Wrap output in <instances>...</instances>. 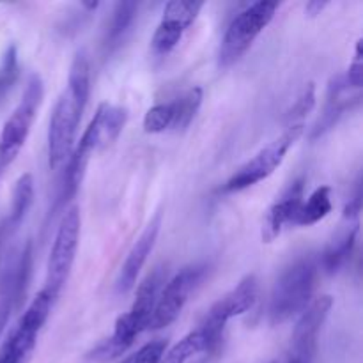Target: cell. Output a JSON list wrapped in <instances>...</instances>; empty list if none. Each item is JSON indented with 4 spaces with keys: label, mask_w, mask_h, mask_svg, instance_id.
I'll return each mask as SVG.
<instances>
[{
    "label": "cell",
    "mask_w": 363,
    "mask_h": 363,
    "mask_svg": "<svg viewBox=\"0 0 363 363\" xmlns=\"http://www.w3.org/2000/svg\"><path fill=\"white\" fill-rule=\"evenodd\" d=\"M91 94V67L84 52L77 53L71 62L69 77L60 92L48 124V165L59 169L74 149L78 124Z\"/></svg>",
    "instance_id": "obj_1"
},
{
    "label": "cell",
    "mask_w": 363,
    "mask_h": 363,
    "mask_svg": "<svg viewBox=\"0 0 363 363\" xmlns=\"http://www.w3.org/2000/svg\"><path fill=\"white\" fill-rule=\"evenodd\" d=\"M318 273V257L312 254L301 255L284 269L269 296L268 315L272 325H282L296 318L311 305Z\"/></svg>",
    "instance_id": "obj_2"
},
{
    "label": "cell",
    "mask_w": 363,
    "mask_h": 363,
    "mask_svg": "<svg viewBox=\"0 0 363 363\" xmlns=\"http://www.w3.org/2000/svg\"><path fill=\"white\" fill-rule=\"evenodd\" d=\"M279 4L277 2H254L248 4L243 11L233 18L223 34L218 50L220 67H229L248 52L255 39L272 23Z\"/></svg>",
    "instance_id": "obj_3"
},
{
    "label": "cell",
    "mask_w": 363,
    "mask_h": 363,
    "mask_svg": "<svg viewBox=\"0 0 363 363\" xmlns=\"http://www.w3.org/2000/svg\"><path fill=\"white\" fill-rule=\"evenodd\" d=\"M43 96H45V85L41 77L38 73L30 74L20 103L6 121L0 133V169H6L20 155L43 103Z\"/></svg>",
    "instance_id": "obj_4"
},
{
    "label": "cell",
    "mask_w": 363,
    "mask_h": 363,
    "mask_svg": "<svg viewBox=\"0 0 363 363\" xmlns=\"http://www.w3.org/2000/svg\"><path fill=\"white\" fill-rule=\"evenodd\" d=\"M303 133V124H293L287 126L280 137L269 142L268 145L261 149L254 158L248 160L245 165H241L233 176L227 179L223 184V194H236V191H243L247 188L254 186V184L261 183V181L268 179L286 160V155L289 149L296 144L298 138Z\"/></svg>",
    "instance_id": "obj_5"
},
{
    "label": "cell",
    "mask_w": 363,
    "mask_h": 363,
    "mask_svg": "<svg viewBox=\"0 0 363 363\" xmlns=\"http://www.w3.org/2000/svg\"><path fill=\"white\" fill-rule=\"evenodd\" d=\"M78 240H80V211L77 206H71L60 218L48 264H46V280L43 291L53 301L59 298L60 291L64 289L67 279H69L71 268H73L74 257H77Z\"/></svg>",
    "instance_id": "obj_6"
},
{
    "label": "cell",
    "mask_w": 363,
    "mask_h": 363,
    "mask_svg": "<svg viewBox=\"0 0 363 363\" xmlns=\"http://www.w3.org/2000/svg\"><path fill=\"white\" fill-rule=\"evenodd\" d=\"M259 296V280L255 275H247L233 291L220 298L199 326L209 344V353H216L222 347L225 325L230 319L243 315L255 305Z\"/></svg>",
    "instance_id": "obj_7"
},
{
    "label": "cell",
    "mask_w": 363,
    "mask_h": 363,
    "mask_svg": "<svg viewBox=\"0 0 363 363\" xmlns=\"http://www.w3.org/2000/svg\"><path fill=\"white\" fill-rule=\"evenodd\" d=\"M206 272H208L206 264H191L174 275L160 293L147 330L156 332V330H163L172 325L186 305L190 294L204 279Z\"/></svg>",
    "instance_id": "obj_8"
},
{
    "label": "cell",
    "mask_w": 363,
    "mask_h": 363,
    "mask_svg": "<svg viewBox=\"0 0 363 363\" xmlns=\"http://www.w3.org/2000/svg\"><path fill=\"white\" fill-rule=\"evenodd\" d=\"M333 307V298L330 294L315 298L298 318L296 326L291 335L289 351L286 363H314L318 354L319 333Z\"/></svg>",
    "instance_id": "obj_9"
},
{
    "label": "cell",
    "mask_w": 363,
    "mask_h": 363,
    "mask_svg": "<svg viewBox=\"0 0 363 363\" xmlns=\"http://www.w3.org/2000/svg\"><path fill=\"white\" fill-rule=\"evenodd\" d=\"M128 108L119 105H110V103H101L96 110L94 117L91 119L89 126L85 128L80 142L73 152L85 160H91L96 151L108 147L110 144L117 140L123 128L126 126Z\"/></svg>",
    "instance_id": "obj_10"
},
{
    "label": "cell",
    "mask_w": 363,
    "mask_h": 363,
    "mask_svg": "<svg viewBox=\"0 0 363 363\" xmlns=\"http://www.w3.org/2000/svg\"><path fill=\"white\" fill-rule=\"evenodd\" d=\"M204 7L202 2L194 0H172L165 6L162 21L156 27L151 39V50L155 55L165 57L183 39L184 32L197 20L199 13Z\"/></svg>",
    "instance_id": "obj_11"
},
{
    "label": "cell",
    "mask_w": 363,
    "mask_h": 363,
    "mask_svg": "<svg viewBox=\"0 0 363 363\" xmlns=\"http://www.w3.org/2000/svg\"><path fill=\"white\" fill-rule=\"evenodd\" d=\"M32 275V243L13 248L7 254L0 269V300H7L11 305L18 307L27 293L28 282Z\"/></svg>",
    "instance_id": "obj_12"
},
{
    "label": "cell",
    "mask_w": 363,
    "mask_h": 363,
    "mask_svg": "<svg viewBox=\"0 0 363 363\" xmlns=\"http://www.w3.org/2000/svg\"><path fill=\"white\" fill-rule=\"evenodd\" d=\"M305 191V177L294 179L286 190L282 191L279 199L273 202L266 211L264 220H262L261 236L264 243H272L282 234L284 227L293 225L294 218L298 215L301 202H303Z\"/></svg>",
    "instance_id": "obj_13"
},
{
    "label": "cell",
    "mask_w": 363,
    "mask_h": 363,
    "mask_svg": "<svg viewBox=\"0 0 363 363\" xmlns=\"http://www.w3.org/2000/svg\"><path fill=\"white\" fill-rule=\"evenodd\" d=\"M160 227H162V213H156L155 218L147 223L144 233L138 236L131 250L128 252L126 261L121 266L119 277H117V293L124 294L137 284L138 275H140L142 268L147 262L149 254L155 248L156 240H158Z\"/></svg>",
    "instance_id": "obj_14"
},
{
    "label": "cell",
    "mask_w": 363,
    "mask_h": 363,
    "mask_svg": "<svg viewBox=\"0 0 363 363\" xmlns=\"http://www.w3.org/2000/svg\"><path fill=\"white\" fill-rule=\"evenodd\" d=\"M167 284V268L165 266H156L147 277L138 286L135 301L131 305L130 312H126L128 319L138 332H145L151 321V315L155 312L156 301H158L160 293Z\"/></svg>",
    "instance_id": "obj_15"
},
{
    "label": "cell",
    "mask_w": 363,
    "mask_h": 363,
    "mask_svg": "<svg viewBox=\"0 0 363 363\" xmlns=\"http://www.w3.org/2000/svg\"><path fill=\"white\" fill-rule=\"evenodd\" d=\"M347 91H351V89L347 87L346 80H344V74H337V77H333L332 80H330L325 110H323L321 117H319L318 123L312 128V138L321 137L326 131L332 130L347 110H351L354 105H358L360 94L346 96Z\"/></svg>",
    "instance_id": "obj_16"
},
{
    "label": "cell",
    "mask_w": 363,
    "mask_h": 363,
    "mask_svg": "<svg viewBox=\"0 0 363 363\" xmlns=\"http://www.w3.org/2000/svg\"><path fill=\"white\" fill-rule=\"evenodd\" d=\"M358 222H346V225L333 236L318 257V264L326 275H337L340 269L346 268L353 255L358 236Z\"/></svg>",
    "instance_id": "obj_17"
},
{
    "label": "cell",
    "mask_w": 363,
    "mask_h": 363,
    "mask_svg": "<svg viewBox=\"0 0 363 363\" xmlns=\"http://www.w3.org/2000/svg\"><path fill=\"white\" fill-rule=\"evenodd\" d=\"M138 335H140V332L131 325L128 315H119L116 321V326H113L112 335H110L108 339L103 340L101 344H98V346L89 353V360L96 363L116 360V358H119L121 354L126 353V351L133 346L135 339H137Z\"/></svg>",
    "instance_id": "obj_18"
},
{
    "label": "cell",
    "mask_w": 363,
    "mask_h": 363,
    "mask_svg": "<svg viewBox=\"0 0 363 363\" xmlns=\"http://www.w3.org/2000/svg\"><path fill=\"white\" fill-rule=\"evenodd\" d=\"M137 13V2H119L113 6L108 25L105 28V35H103V53H105V57L112 55L123 46L124 39L130 34Z\"/></svg>",
    "instance_id": "obj_19"
},
{
    "label": "cell",
    "mask_w": 363,
    "mask_h": 363,
    "mask_svg": "<svg viewBox=\"0 0 363 363\" xmlns=\"http://www.w3.org/2000/svg\"><path fill=\"white\" fill-rule=\"evenodd\" d=\"M32 201H34V179H32L30 174H23V176L16 181V184H14L9 215H7L6 223H4L2 229V233L6 234V236H11V234H14L20 229L25 216H27L28 209H30Z\"/></svg>",
    "instance_id": "obj_20"
},
{
    "label": "cell",
    "mask_w": 363,
    "mask_h": 363,
    "mask_svg": "<svg viewBox=\"0 0 363 363\" xmlns=\"http://www.w3.org/2000/svg\"><path fill=\"white\" fill-rule=\"evenodd\" d=\"M332 209H333L332 188L330 186L315 188V190L311 194V197L307 199V202H301L293 225H303V227L314 225V223L325 220L326 216L332 213Z\"/></svg>",
    "instance_id": "obj_21"
},
{
    "label": "cell",
    "mask_w": 363,
    "mask_h": 363,
    "mask_svg": "<svg viewBox=\"0 0 363 363\" xmlns=\"http://www.w3.org/2000/svg\"><path fill=\"white\" fill-rule=\"evenodd\" d=\"M201 353H209V344L204 333L197 328L188 333L186 337H183L176 346L165 351L160 363H186L190 358Z\"/></svg>",
    "instance_id": "obj_22"
},
{
    "label": "cell",
    "mask_w": 363,
    "mask_h": 363,
    "mask_svg": "<svg viewBox=\"0 0 363 363\" xmlns=\"http://www.w3.org/2000/svg\"><path fill=\"white\" fill-rule=\"evenodd\" d=\"M202 98H204L202 89L191 87L188 91H184L181 96H177L176 99H172L174 108H176V124H174V130H184V128L190 126V123L195 119L199 108H201Z\"/></svg>",
    "instance_id": "obj_23"
},
{
    "label": "cell",
    "mask_w": 363,
    "mask_h": 363,
    "mask_svg": "<svg viewBox=\"0 0 363 363\" xmlns=\"http://www.w3.org/2000/svg\"><path fill=\"white\" fill-rule=\"evenodd\" d=\"M174 124H176V108L172 101L151 106L144 117L145 133H163L167 130H174Z\"/></svg>",
    "instance_id": "obj_24"
},
{
    "label": "cell",
    "mask_w": 363,
    "mask_h": 363,
    "mask_svg": "<svg viewBox=\"0 0 363 363\" xmlns=\"http://www.w3.org/2000/svg\"><path fill=\"white\" fill-rule=\"evenodd\" d=\"M18 77H20V66H18V50L16 46L11 45L6 50L0 62V99L6 98L7 92L13 89L16 84Z\"/></svg>",
    "instance_id": "obj_25"
},
{
    "label": "cell",
    "mask_w": 363,
    "mask_h": 363,
    "mask_svg": "<svg viewBox=\"0 0 363 363\" xmlns=\"http://www.w3.org/2000/svg\"><path fill=\"white\" fill-rule=\"evenodd\" d=\"M314 106H315V85L307 84V87H303V91L300 92V96H298L296 101L293 103V106L287 110L286 119L291 123L289 126L296 124L294 121L301 119V117L307 116L308 112H312V108H314Z\"/></svg>",
    "instance_id": "obj_26"
},
{
    "label": "cell",
    "mask_w": 363,
    "mask_h": 363,
    "mask_svg": "<svg viewBox=\"0 0 363 363\" xmlns=\"http://www.w3.org/2000/svg\"><path fill=\"white\" fill-rule=\"evenodd\" d=\"M167 351V340L156 339L151 342L144 344L138 351L124 358L121 363H160L162 362L163 354Z\"/></svg>",
    "instance_id": "obj_27"
},
{
    "label": "cell",
    "mask_w": 363,
    "mask_h": 363,
    "mask_svg": "<svg viewBox=\"0 0 363 363\" xmlns=\"http://www.w3.org/2000/svg\"><path fill=\"white\" fill-rule=\"evenodd\" d=\"M347 87L350 89H360L363 84V60H362V39H358L357 50H354V59L351 62L350 69L344 74Z\"/></svg>",
    "instance_id": "obj_28"
},
{
    "label": "cell",
    "mask_w": 363,
    "mask_h": 363,
    "mask_svg": "<svg viewBox=\"0 0 363 363\" xmlns=\"http://www.w3.org/2000/svg\"><path fill=\"white\" fill-rule=\"evenodd\" d=\"M11 311H13V305L7 300H0V337H2L4 330H6L7 321H9Z\"/></svg>",
    "instance_id": "obj_29"
},
{
    "label": "cell",
    "mask_w": 363,
    "mask_h": 363,
    "mask_svg": "<svg viewBox=\"0 0 363 363\" xmlns=\"http://www.w3.org/2000/svg\"><path fill=\"white\" fill-rule=\"evenodd\" d=\"M328 6V2H321V0H312V2L307 4L305 11H307L308 16H318L321 14V11Z\"/></svg>",
    "instance_id": "obj_30"
},
{
    "label": "cell",
    "mask_w": 363,
    "mask_h": 363,
    "mask_svg": "<svg viewBox=\"0 0 363 363\" xmlns=\"http://www.w3.org/2000/svg\"><path fill=\"white\" fill-rule=\"evenodd\" d=\"M272 363H277V362H272Z\"/></svg>",
    "instance_id": "obj_31"
},
{
    "label": "cell",
    "mask_w": 363,
    "mask_h": 363,
    "mask_svg": "<svg viewBox=\"0 0 363 363\" xmlns=\"http://www.w3.org/2000/svg\"><path fill=\"white\" fill-rule=\"evenodd\" d=\"M0 170H2V169H0Z\"/></svg>",
    "instance_id": "obj_32"
}]
</instances>
